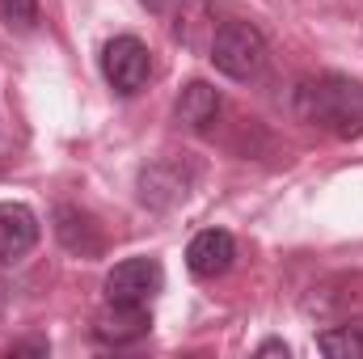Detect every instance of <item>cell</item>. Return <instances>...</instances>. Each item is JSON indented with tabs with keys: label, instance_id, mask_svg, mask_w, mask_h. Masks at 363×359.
Returning <instances> with one entry per match:
<instances>
[{
	"label": "cell",
	"instance_id": "obj_5",
	"mask_svg": "<svg viewBox=\"0 0 363 359\" xmlns=\"http://www.w3.org/2000/svg\"><path fill=\"white\" fill-rule=\"evenodd\" d=\"M165 287V270L157 258H123L106 275V300L114 304H152Z\"/></svg>",
	"mask_w": 363,
	"mask_h": 359
},
{
	"label": "cell",
	"instance_id": "obj_3",
	"mask_svg": "<svg viewBox=\"0 0 363 359\" xmlns=\"http://www.w3.org/2000/svg\"><path fill=\"white\" fill-rule=\"evenodd\" d=\"M101 77H106V85L114 93L135 97V93L148 85V77H152V55H148V47H144L135 34L110 38V43L101 47Z\"/></svg>",
	"mask_w": 363,
	"mask_h": 359
},
{
	"label": "cell",
	"instance_id": "obj_13",
	"mask_svg": "<svg viewBox=\"0 0 363 359\" xmlns=\"http://www.w3.org/2000/svg\"><path fill=\"white\" fill-rule=\"evenodd\" d=\"M47 343H13V355H47Z\"/></svg>",
	"mask_w": 363,
	"mask_h": 359
},
{
	"label": "cell",
	"instance_id": "obj_2",
	"mask_svg": "<svg viewBox=\"0 0 363 359\" xmlns=\"http://www.w3.org/2000/svg\"><path fill=\"white\" fill-rule=\"evenodd\" d=\"M207 60H211L216 72L228 77V81H254V77L267 68V38H262V30L250 26V21H224V26H216V34H211Z\"/></svg>",
	"mask_w": 363,
	"mask_h": 359
},
{
	"label": "cell",
	"instance_id": "obj_4",
	"mask_svg": "<svg viewBox=\"0 0 363 359\" xmlns=\"http://www.w3.org/2000/svg\"><path fill=\"white\" fill-rule=\"evenodd\" d=\"M140 203L144 207H152V211H169V207H178L182 199L190 194V186H194V165L190 161H182V157H161V161H152V165H144L140 170Z\"/></svg>",
	"mask_w": 363,
	"mask_h": 359
},
{
	"label": "cell",
	"instance_id": "obj_15",
	"mask_svg": "<svg viewBox=\"0 0 363 359\" xmlns=\"http://www.w3.org/2000/svg\"><path fill=\"white\" fill-rule=\"evenodd\" d=\"M140 4H144V9H152V13H161V9H165L169 0H140Z\"/></svg>",
	"mask_w": 363,
	"mask_h": 359
},
{
	"label": "cell",
	"instance_id": "obj_12",
	"mask_svg": "<svg viewBox=\"0 0 363 359\" xmlns=\"http://www.w3.org/2000/svg\"><path fill=\"white\" fill-rule=\"evenodd\" d=\"M0 17L9 21V30H34L38 26V0H0Z\"/></svg>",
	"mask_w": 363,
	"mask_h": 359
},
{
	"label": "cell",
	"instance_id": "obj_8",
	"mask_svg": "<svg viewBox=\"0 0 363 359\" xmlns=\"http://www.w3.org/2000/svg\"><path fill=\"white\" fill-rule=\"evenodd\" d=\"M43 237L38 216L26 203H0V267L21 263Z\"/></svg>",
	"mask_w": 363,
	"mask_h": 359
},
{
	"label": "cell",
	"instance_id": "obj_1",
	"mask_svg": "<svg viewBox=\"0 0 363 359\" xmlns=\"http://www.w3.org/2000/svg\"><path fill=\"white\" fill-rule=\"evenodd\" d=\"M291 106L304 123H313L317 131L334 136V140H359L363 136V85L338 72H321V77H304Z\"/></svg>",
	"mask_w": 363,
	"mask_h": 359
},
{
	"label": "cell",
	"instance_id": "obj_9",
	"mask_svg": "<svg viewBox=\"0 0 363 359\" xmlns=\"http://www.w3.org/2000/svg\"><path fill=\"white\" fill-rule=\"evenodd\" d=\"M55 237H60V245H64L68 254H77V258H97V254L106 250L101 224L93 220L89 211L72 207V203L55 207Z\"/></svg>",
	"mask_w": 363,
	"mask_h": 359
},
{
	"label": "cell",
	"instance_id": "obj_11",
	"mask_svg": "<svg viewBox=\"0 0 363 359\" xmlns=\"http://www.w3.org/2000/svg\"><path fill=\"white\" fill-rule=\"evenodd\" d=\"M317 351L330 359H363V321H347L317 334Z\"/></svg>",
	"mask_w": 363,
	"mask_h": 359
},
{
	"label": "cell",
	"instance_id": "obj_10",
	"mask_svg": "<svg viewBox=\"0 0 363 359\" xmlns=\"http://www.w3.org/2000/svg\"><path fill=\"white\" fill-rule=\"evenodd\" d=\"M220 110H224V97H220L216 85H207V81H190V85L178 93V101H174L178 123L186 131H199V136H207V131L216 127Z\"/></svg>",
	"mask_w": 363,
	"mask_h": 359
},
{
	"label": "cell",
	"instance_id": "obj_7",
	"mask_svg": "<svg viewBox=\"0 0 363 359\" xmlns=\"http://www.w3.org/2000/svg\"><path fill=\"white\" fill-rule=\"evenodd\" d=\"M233 263H237V241L224 228H203L186 245V267L194 279H220V275H228Z\"/></svg>",
	"mask_w": 363,
	"mask_h": 359
},
{
	"label": "cell",
	"instance_id": "obj_6",
	"mask_svg": "<svg viewBox=\"0 0 363 359\" xmlns=\"http://www.w3.org/2000/svg\"><path fill=\"white\" fill-rule=\"evenodd\" d=\"M148 330H152L148 304H114V300H106V309L93 317V338L101 347H131Z\"/></svg>",
	"mask_w": 363,
	"mask_h": 359
},
{
	"label": "cell",
	"instance_id": "obj_14",
	"mask_svg": "<svg viewBox=\"0 0 363 359\" xmlns=\"http://www.w3.org/2000/svg\"><path fill=\"white\" fill-rule=\"evenodd\" d=\"M258 355H283V359H287V343L271 338V343H262V347H258Z\"/></svg>",
	"mask_w": 363,
	"mask_h": 359
}]
</instances>
